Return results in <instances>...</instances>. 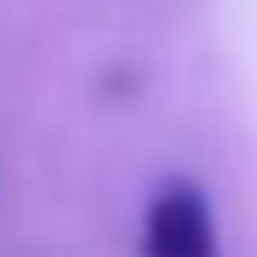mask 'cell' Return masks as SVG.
I'll return each instance as SVG.
<instances>
[{"instance_id": "6da1fadb", "label": "cell", "mask_w": 257, "mask_h": 257, "mask_svg": "<svg viewBox=\"0 0 257 257\" xmlns=\"http://www.w3.org/2000/svg\"><path fill=\"white\" fill-rule=\"evenodd\" d=\"M141 257H222L216 216H210V199L199 181L176 176L152 193L146 228H141Z\"/></svg>"}]
</instances>
